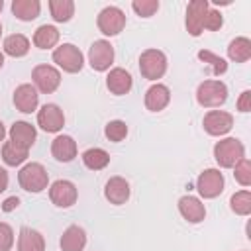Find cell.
<instances>
[{"mask_svg": "<svg viewBox=\"0 0 251 251\" xmlns=\"http://www.w3.org/2000/svg\"><path fill=\"white\" fill-rule=\"evenodd\" d=\"M243 157H245V147L235 137H226L214 145V159L222 169H231Z\"/></svg>", "mask_w": 251, "mask_h": 251, "instance_id": "obj_1", "label": "cell"}, {"mask_svg": "<svg viewBox=\"0 0 251 251\" xmlns=\"http://www.w3.org/2000/svg\"><path fill=\"white\" fill-rule=\"evenodd\" d=\"M18 182L27 192H41L49 184V175L41 163H27L18 173Z\"/></svg>", "mask_w": 251, "mask_h": 251, "instance_id": "obj_2", "label": "cell"}, {"mask_svg": "<svg viewBox=\"0 0 251 251\" xmlns=\"http://www.w3.org/2000/svg\"><path fill=\"white\" fill-rule=\"evenodd\" d=\"M227 100V86L222 80H204L196 88V102L204 108H218Z\"/></svg>", "mask_w": 251, "mask_h": 251, "instance_id": "obj_3", "label": "cell"}, {"mask_svg": "<svg viewBox=\"0 0 251 251\" xmlns=\"http://www.w3.org/2000/svg\"><path fill=\"white\" fill-rule=\"evenodd\" d=\"M139 71L147 80H157L167 73V55L159 49H147L139 57Z\"/></svg>", "mask_w": 251, "mask_h": 251, "instance_id": "obj_4", "label": "cell"}, {"mask_svg": "<svg viewBox=\"0 0 251 251\" xmlns=\"http://www.w3.org/2000/svg\"><path fill=\"white\" fill-rule=\"evenodd\" d=\"M53 63H57V67H61L65 73H78L84 65V57H82V53L76 45L63 43V45L55 47Z\"/></svg>", "mask_w": 251, "mask_h": 251, "instance_id": "obj_5", "label": "cell"}, {"mask_svg": "<svg viewBox=\"0 0 251 251\" xmlns=\"http://www.w3.org/2000/svg\"><path fill=\"white\" fill-rule=\"evenodd\" d=\"M98 29L104 35H118L124 27H126V14L118 8V6H106L100 14H98Z\"/></svg>", "mask_w": 251, "mask_h": 251, "instance_id": "obj_6", "label": "cell"}, {"mask_svg": "<svg viewBox=\"0 0 251 251\" xmlns=\"http://www.w3.org/2000/svg\"><path fill=\"white\" fill-rule=\"evenodd\" d=\"M88 63L98 73L108 71L110 65L114 63V47H112V43L106 41V39L94 41L90 45V49H88Z\"/></svg>", "mask_w": 251, "mask_h": 251, "instance_id": "obj_7", "label": "cell"}, {"mask_svg": "<svg viewBox=\"0 0 251 251\" xmlns=\"http://www.w3.org/2000/svg\"><path fill=\"white\" fill-rule=\"evenodd\" d=\"M196 188L202 198H216L224 190V175L218 169H206L198 175Z\"/></svg>", "mask_w": 251, "mask_h": 251, "instance_id": "obj_8", "label": "cell"}, {"mask_svg": "<svg viewBox=\"0 0 251 251\" xmlns=\"http://www.w3.org/2000/svg\"><path fill=\"white\" fill-rule=\"evenodd\" d=\"M31 78H33V84L37 86V90L43 94L55 92L61 84V73L51 65H37L31 73Z\"/></svg>", "mask_w": 251, "mask_h": 251, "instance_id": "obj_9", "label": "cell"}, {"mask_svg": "<svg viewBox=\"0 0 251 251\" xmlns=\"http://www.w3.org/2000/svg\"><path fill=\"white\" fill-rule=\"evenodd\" d=\"M49 198L59 208H71L78 198V190L71 180L59 178L49 186Z\"/></svg>", "mask_w": 251, "mask_h": 251, "instance_id": "obj_10", "label": "cell"}, {"mask_svg": "<svg viewBox=\"0 0 251 251\" xmlns=\"http://www.w3.org/2000/svg\"><path fill=\"white\" fill-rule=\"evenodd\" d=\"M210 10L208 0H192L186 8V29L192 37H198L204 31V18Z\"/></svg>", "mask_w": 251, "mask_h": 251, "instance_id": "obj_11", "label": "cell"}, {"mask_svg": "<svg viewBox=\"0 0 251 251\" xmlns=\"http://www.w3.org/2000/svg\"><path fill=\"white\" fill-rule=\"evenodd\" d=\"M37 124L43 131L55 133L65 126V114L57 104H43L37 112Z\"/></svg>", "mask_w": 251, "mask_h": 251, "instance_id": "obj_12", "label": "cell"}, {"mask_svg": "<svg viewBox=\"0 0 251 251\" xmlns=\"http://www.w3.org/2000/svg\"><path fill=\"white\" fill-rule=\"evenodd\" d=\"M202 124L210 135H226L233 127V116L224 110H210Z\"/></svg>", "mask_w": 251, "mask_h": 251, "instance_id": "obj_13", "label": "cell"}, {"mask_svg": "<svg viewBox=\"0 0 251 251\" xmlns=\"http://www.w3.org/2000/svg\"><path fill=\"white\" fill-rule=\"evenodd\" d=\"M37 104H39V94H37L35 86H31V84H20L14 90V106L20 112L31 114V112L37 110Z\"/></svg>", "mask_w": 251, "mask_h": 251, "instance_id": "obj_14", "label": "cell"}, {"mask_svg": "<svg viewBox=\"0 0 251 251\" xmlns=\"http://www.w3.org/2000/svg\"><path fill=\"white\" fill-rule=\"evenodd\" d=\"M178 212H180V216H182L186 222H190V224H200V222L206 218V208H204V204H202L196 196H190V194H186V196H182V198L178 200Z\"/></svg>", "mask_w": 251, "mask_h": 251, "instance_id": "obj_15", "label": "cell"}, {"mask_svg": "<svg viewBox=\"0 0 251 251\" xmlns=\"http://www.w3.org/2000/svg\"><path fill=\"white\" fill-rule=\"evenodd\" d=\"M131 84H133L131 75H129L126 69H122V67L112 69V71L108 73V76H106V86H108V90H110L112 94H116V96L127 94V92L131 90Z\"/></svg>", "mask_w": 251, "mask_h": 251, "instance_id": "obj_16", "label": "cell"}, {"mask_svg": "<svg viewBox=\"0 0 251 251\" xmlns=\"http://www.w3.org/2000/svg\"><path fill=\"white\" fill-rule=\"evenodd\" d=\"M171 102V90L165 84H153L147 88L145 92V108L149 112H161L167 108V104Z\"/></svg>", "mask_w": 251, "mask_h": 251, "instance_id": "obj_17", "label": "cell"}, {"mask_svg": "<svg viewBox=\"0 0 251 251\" xmlns=\"http://www.w3.org/2000/svg\"><path fill=\"white\" fill-rule=\"evenodd\" d=\"M104 196H106V200L110 204H116V206L126 204L127 198H129V184H127V180L122 178V176H112L106 182V186H104Z\"/></svg>", "mask_w": 251, "mask_h": 251, "instance_id": "obj_18", "label": "cell"}, {"mask_svg": "<svg viewBox=\"0 0 251 251\" xmlns=\"http://www.w3.org/2000/svg\"><path fill=\"white\" fill-rule=\"evenodd\" d=\"M51 153L57 161L69 163L76 157V141L71 135H57L51 143Z\"/></svg>", "mask_w": 251, "mask_h": 251, "instance_id": "obj_19", "label": "cell"}, {"mask_svg": "<svg viewBox=\"0 0 251 251\" xmlns=\"http://www.w3.org/2000/svg\"><path fill=\"white\" fill-rule=\"evenodd\" d=\"M35 137H37V131L31 124L27 122H16L12 127H10V141L18 143L20 147L24 149H29L33 143H35Z\"/></svg>", "mask_w": 251, "mask_h": 251, "instance_id": "obj_20", "label": "cell"}, {"mask_svg": "<svg viewBox=\"0 0 251 251\" xmlns=\"http://www.w3.org/2000/svg\"><path fill=\"white\" fill-rule=\"evenodd\" d=\"M86 245V233L80 226H69L61 235L63 251H82Z\"/></svg>", "mask_w": 251, "mask_h": 251, "instance_id": "obj_21", "label": "cell"}, {"mask_svg": "<svg viewBox=\"0 0 251 251\" xmlns=\"http://www.w3.org/2000/svg\"><path fill=\"white\" fill-rule=\"evenodd\" d=\"M18 251H45V239L37 229L22 227L18 235Z\"/></svg>", "mask_w": 251, "mask_h": 251, "instance_id": "obj_22", "label": "cell"}, {"mask_svg": "<svg viewBox=\"0 0 251 251\" xmlns=\"http://www.w3.org/2000/svg\"><path fill=\"white\" fill-rule=\"evenodd\" d=\"M12 12L18 20L22 22H31L39 16L41 12V4L39 0H14L12 2Z\"/></svg>", "mask_w": 251, "mask_h": 251, "instance_id": "obj_23", "label": "cell"}, {"mask_svg": "<svg viewBox=\"0 0 251 251\" xmlns=\"http://www.w3.org/2000/svg\"><path fill=\"white\" fill-rule=\"evenodd\" d=\"M57 41H59V29L55 25L43 24L33 33V45L39 49H51L57 45Z\"/></svg>", "mask_w": 251, "mask_h": 251, "instance_id": "obj_24", "label": "cell"}, {"mask_svg": "<svg viewBox=\"0 0 251 251\" xmlns=\"http://www.w3.org/2000/svg\"><path fill=\"white\" fill-rule=\"evenodd\" d=\"M29 51V39L22 33H12L4 39V53L10 57H24Z\"/></svg>", "mask_w": 251, "mask_h": 251, "instance_id": "obj_25", "label": "cell"}, {"mask_svg": "<svg viewBox=\"0 0 251 251\" xmlns=\"http://www.w3.org/2000/svg\"><path fill=\"white\" fill-rule=\"evenodd\" d=\"M227 57L235 63H245L251 59V41L247 37H235L227 45Z\"/></svg>", "mask_w": 251, "mask_h": 251, "instance_id": "obj_26", "label": "cell"}, {"mask_svg": "<svg viewBox=\"0 0 251 251\" xmlns=\"http://www.w3.org/2000/svg\"><path fill=\"white\" fill-rule=\"evenodd\" d=\"M27 151L29 149H24L14 141H6L2 145V161L10 167H18L27 159Z\"/></svg>", "mask_w": 251, "mask_h": 251, "instance_id": "obj_27", "label": "cell"}, {"mask_svg": "<svg viewBox=\"0 0 251 251\" xmlns=\"http://www.w3.org/2000/svg\"><path fill=\"white\" fill-rule=\"evenodd\" d=\"M49 12L55 22H69L75 14V2L73 0H49Z\"/></svg>", "mask_w": 251, "mask_h": 251, "instance_id": "obj_28", "label": "cell"}, {"mask_svg": "<svg viewBox=\"0 0 251 251\" xmlns=\"http://www.w3.org/2000/svg\"><path fill=\"white\" fill-rule=\"evenodd\" d=\"M82 163L90 171H100L110 163V155L100 147H90V149H86L82 153Z\"/></svg>", "mask_w": 251, "mask_h": 251, "instance_id": "obj_29", "label": "cell"}, {"mask_svg": "<svg viewBox=\"0 0 251 251\" xmlns=\"http://www.w3.org/2000/svg\"><path fill=\"white\" fill-rule=\"evenodd\" d=\"M229 206L237 216H249L251 214V192L249 190L235 192L229 200Z\"/></svg>", "mask_w": 251, "mask_h": 251, "instance_id": "obj_30", "label": "cell"}, {"mask_svg": "<svg viewBox=\"0 0 251 251\" xmlns=\"http://www.w3.org/2000/svg\"><path fill=\"white\" fill-rule=\"evenodd\" d=\"M198 59L204 61V63H210V65H212V73H214L216 76H220V75H224V73L227 71V63H226V59L218 57V55L212 53V51H206V49L198 51Z\"/></svg>", "mask_w": 251, "mask_h": 251, "instance_id": "obj_31", "label": "cell"}, {"mask_svg": "<svg viewBox=\"0 0 251 251\" xmlns=\"http://www.w3.org/2000/svg\"><path fill=\"white\" fill-rule=\"evenodd\" d=\"M104 133H106V137H108L110 141L118 143V141L126 139V135H127V126H126V122H122V120H112V122L106 124Z\"/></svg>", "mask_w": 251, "mask_h": 251, "instance_id": "obj_32", "label": "cell"}, {"mask_svg": "<svg viewBox=\"0 0 251 251\" xmlns=\"http://www.w3.org/2000/svg\"><path fill=\"white\" fill-rule=\"evenodd\" d=\"M233 176L241 186H249L251 184V161L247 157L239 159L233 165Z\"/></svg>", "mask_w": 251, "mask_h": 251, "instance_id": "obj_33", "label": "cell"}, {"mask_svg": "<svg viewBox=\"0 0 251 251\" xmlns=\"http://www.w3.org/2000/svg\"><path fill=\"white\" fill-rule=\"evenodd\" d=\"M131 8L137 16L141 18H151L157 10H159V2L157 0H133L131 2Z\"/></svg>", "mask_w": 251, "mask_h": 251, "instance_id": "obj_34", "label": "cell"}, {"mask_svg": "<svg viewBox=\"0 0 251 251\" xmlns=\"http://www.w3.org/2000/svg\"><path fill=\"white\" fill-rule=\"evenodd\" d=\"M14 245V229L0 222V251H10V247Z\"/></svg>", "mask_w": 251, "mask_h": 251, "instance_id": "obj_35", "label": "cell"}, {"mask_svg": "<svg viewBox=\"0 0 251 251\" xmlns=\"http://www.w3.org/2000/svg\"><path fill=\"white\" fill-rule=\"evenodd\" d=\"M224 25V18L218 10H208L206 18H204V29H210V31H216Z\"/></svg>", "mask_w": 251, "mask_h": 251, "instance_id": "obj_36", "label": "cell"}, {"mask_svg": "<svg viewBox=\"0 0 251 251\" xmlns=\"http://www.w3.org/2000/svg\"><path fill=\"white\" fill-rule=\"evenodd\" d=\"M237 110L239 112H249L251 110V90H243L239 100H237Z\"/></svg>", "mask_w": 251, "mask_h": 251, "instance_id": "obj_37", "label": "cell"}, {"mask_svg": "<svg viewBox=\"0 0 251 251\" xmlns=\"http://www.w3.org/2000/svg\"><path fill=\"white\" fill-rule=\"evenodd\" d=\"M18 206H20V198H18V196H10V198L4 200L2 210H4V212H12V210H16Z\"/></svg>", "mask_w": 251, "mask_h": 251, "instance_id": "obj_38", "label": "cell"}, {"mask_svg": "<svg viewBox=\"0 0 251 251\" xmlns=\"http://www.w3.org/2000/svg\"><path fill=\"white\" fill-rule=\"evenodd\" d=\"M8 173H6V169L4 167H0V192H4L6 188H8Z\"/></svg>", "mask_w": 251, "mask_h": 251, "instance_id": "obj_39", "label": "cell"}, {"mask_svg": "<svg viewBox=\"0 0 251 251\" xmlns=\"http://www.w3.org/2000/svg\"><path fill=\"white\" fill-rule=\"evenodd\" d=\"M4 137H6V127H4V124L0 122V143L4 141Z\"/></svg>", "mask_w": 251, "mask_h": 251, "instance_id": "obj_40", "label": "cell"}, {"mask_svg": "<svg viewBox=\"0 0 251 251\" xmlns=\"http://www.w3.org/2000/svg\"><path fill=\"white\" fill-rule=\"evenodd\" d=\"M4 67V53H0V69Z\"/></svg>", "mask_w": 251, "mask_h": 251, "instance_id": "obj_41", "label": "cell"}, {"mask_svg": "<svg viewBox=\"0 0 251 251\" xmlns=\"http://www.w3.org/2000/svg\"><path fill=\"white\" fill-rule=\"evenodd\" d=\"M2 8H4V2H2V0H0V12H2Z\"/></svg>", "mask_w": 251, "mask_h": 251, "instance_id": "obj_42", "label": "cell"}, {"mask_svg": "<svg viewBox=\"0 0 251 251\" xmlns=\"http://www.w3.org/2000/svg\"><path fill=\"white\" fill-rule=\"evenodd\" d=\"M0 35H2V24H0Z\"/></svg>", "mask_w": 251, "mask_h": 251, "instance_id": "obj_43", "label": "cell"}]
</instances>
